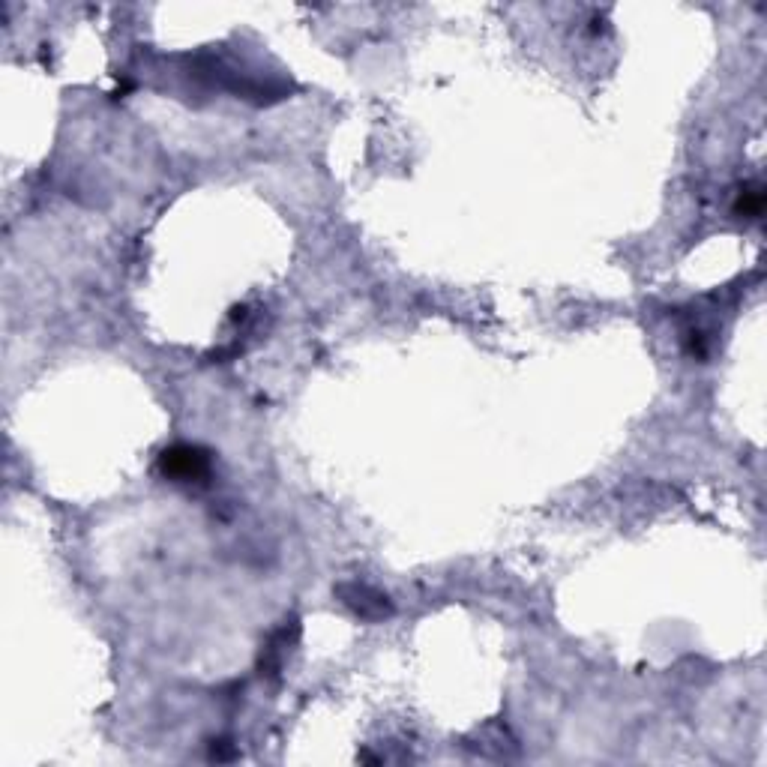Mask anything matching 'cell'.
I'll list each match as a JSON object with an SVG mask.
<instances>
[{
	"label": "cell",
	"instance_id": "obj_5",
	"mask_svg": "<svg viewBox=\"0 0 767 767\" xmlns=\"http://www.w3.org/2000/svg\"><path fill=\"white\" fill-rule=\"evenodd\" d=\"M210 759L213 762H234L237 759V750L231 741H213L210 744Z\"/></svg>",
	"mask_w": 767,
	"mask_h": 767
},
{
	"label": "cell",
	"instance_id": "obj_1",
	"mask_svg": "<svg viewBox=\"0 0 767 767\" xmlns=\"http://www.w3.org/2000/svg\"><path fill=\"white\" fill-rule=\"evenodd\" d=\"M156 474L177 486H204L213 477V453L198 444H171L159 453Z\"/></svg>",
	"mask_w": 767,
	"mask_h": 767
},
{
	"label": "cell",
	"instance_id": "obj_4",
	"mask_svg": "<svg viewBox=\"0 0 767 767\" xmlns=\"http://www.w3.org/2000/svg\"><path fill=\"white\" fill-rule=\"evenodd\" d=\"M732 210H735V216H741V219H762V213H765V186L756 183V180L747 183V186H741L738 195H735Z\"/></svg>",
	"mask_w": 767,
	"mask_h": 767
},
{
	"label": "cell",
	"instance_id": "obj_2",
	"mask_svg": "<svg viewBox=\"0 0 767 767\" xmlns=\"http://www.w3.org/2000/svg\"><path fill=\"white\" fill-rule=\"evenodd\" d=\"M336 597L342 600L345 609H351L360 621H384L393 615V603L387 594H381L378 588L366 585V582H342L336 588Z\"/></svg>",
	"mask_w": 767,
	"mask_h": 767
},
{
	"label": "cell",
	"instance_id": "obj_3",
	"mask_svg": "<svg viewBox=\"0 0 767 767\" xmlns=\"http://www.w3.org/2000/svg\"><path fill=\"white\" fill-rule=\"evenodd\" d=\"M297 633H300L297 621H285V624H282V627L270 636V642H267V645H264V651H261V675L273 678V675H279V672H282L285 657H288V651H291V645H294Z\"/></svg>",
	"mask_w": 767,
	"mask_h": 767
}]
</instances>
